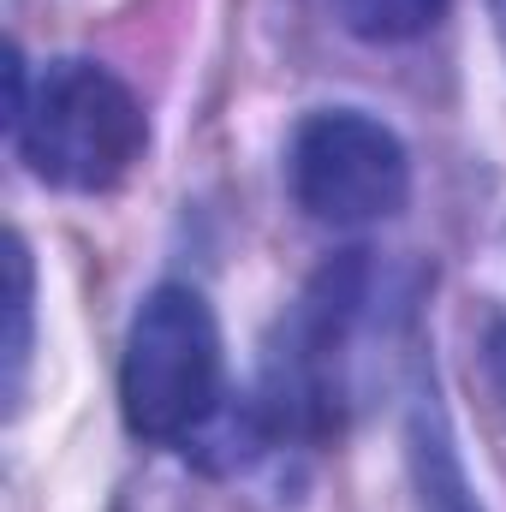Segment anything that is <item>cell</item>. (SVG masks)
Masks as SVG:
<instances>
[{"instance_id": "6da1fadb", "label": "cell", "mask_w": 506, "mask_h": 512, "mask_svg": "<svg viewBox=\"0 0 506 512\" xmlns=\"http://www.w3.org/2000/svg\"><path fill=\"white\" fill-rule=\"evenodd\" d=\"M18 161L54 191H114L149 149V120L126 84L96 60H54L30 78L24 114L6 126Z\"/></svg>"}, {"instance_id": "7a4b0ae2", "label": "cell", "mask_w": 506, "mask_h": 512, "mask_svg": "<svg viewBox=\"0 0 506 512\" xmlns=\"http://www.w3.org/2000/svg\"><path fill=\"white\" fill-rule=\"evenodd\" d=\"M227 352L215 304L197 286L143 292L120 358V411L137 441H191L221 417Z\"/></svg>"}, {"instance_id": "3957f363", "label": "cell", "mask_w": 506, "mask_h": 512, "mask_svg": "<svg viewBox=\"0 0 506 512\" xmlns=\"http://www.w3.org/2000/svg\"><path fill=\"white\" fill-rule=\"evenodd\" d=\"M292 203L322 227H376L411 197V155L399 131L358 108H322L292 131L286 149Z\"/></svg>"}, {"instance_id": "277c9868", "label": "cell", "mask_w": 506, "mask_h": 512, "mask_svg": "<svg viewBox=\"0 0 506 512\" xmlns=\"http://www.w3.org/2000/svg\"><path fill=\"white\" fill-rule=\"evenodd\" d=\"M405 465H411L417 512H483L471 477H465V459H459V441H453V423H447V405H441L435 382L411 387V405H405Z\"/></svg>"}, {"instance_id": "5b68a950", "label": "cell", "mask_w": 506, "mask_h": 512, "mask_svg": "<svg viewBox=\"0 0 506 512\" xmlns=\"http://www.w3.org/2000/svg\"><path fill=\"white\" fill-rule=\"evenodd\" d=\"M36 274H30V245L12 233L6 239V399L18 405L24 370H30V328H36Z\"/></svg>"}, {"instance_id": "8992f818", "label": "cell", "mask_w": 506, "mask_h": 512, "mask_svg": "<svg viewBox=\"0 0 506 512\" xmlns=\"http://www.w3.org/2000/svg\"><path fill=\"white\" fill-rule=\"evenodd\" d=\"M340 30H352L358 42H411L423 30L441 24L447 0H328Z\"/></svg>"}, {"instance_id": "52a82bcc", "label": "cell", "mask_w": 506, "mask_h": 512, "mask_svg": "<svg viewBox=\"0 0 506 512\" xmlns=\"http://www.w3.org/2000/svg\"><path fill=\"white\" fill-rule=\"evenodd\" d=\"M489 12H495V36H501V54H506V0H489Z\"/></svg>"}]
</instances>
